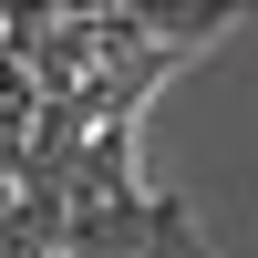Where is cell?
<instances>
[{"mask_svg": "<svg viewBox=\"0 0 258 258\" xmlns=\"http://www.w3.org/2000/svg\"><path fill=\"white\" fill-rule=\"evenodd\" d=\"M124 197H145L135 186V124H93V145H83V165H73V217L124 207Z\"/></svg>", "mask_w": 258, "mask_h": 258, "instance_id": "cell-1", "label": "cell"}, {"mask_svg": "<svg viewBox=\"0 0 258 258\" xmlns=\"http://www.w3.org/2000/svg\"><path fill=\"white\" fill-rule=\"evenodd\" d=\"M135 258H217V248H207V238H197V217H186V207H176V197H155V238H145Z\"/></svg>", "mask_w": 258, "mask_h": 258, "instance_id": "cell-2", "label": "cell"}]
</instances>
